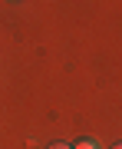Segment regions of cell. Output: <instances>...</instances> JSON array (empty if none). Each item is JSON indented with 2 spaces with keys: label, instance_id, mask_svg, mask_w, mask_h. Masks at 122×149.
<instances>
[{
  "label": "cell",
  "instance_id": "1",
  "mask_svg": "<svg viewBox=\"0 0 122 149\" xmlns=\"http://www.w3.org/2000/svg\"><path fill=\"white\" fill-rule=\"evenodd\" d=\"M73 149H99V143H92V139H83V143H76Z\"/></svg>",
  "mask_w": 122,
  "mask_h": 149
},
{
  "label": "cell",
  "instance_id": "2",
  "mask_svg": "<svg viewBox=\"0 0 122 149\" xmlns=\"http://www.w3.org/2000/svg\"><path fill=\"white\" fill-rule=\"evenodd\" d=\"M50 149H73V146H66V143H53Z\"/></svg>",
  "mask_w": 122,
  "mask_h": 149
},
{
  "label": "cell",
  "instance_id": "3",
  "mask_svg": "<svg viewBox=\"0 0 122 149\" xmlns=\"http://www.w3.org/2000/svg\"><path fill=\"white\" fill-rule=\"evenodd\" d=\"M112 149H122V143H116V146H112Z\"/></svg>",
  "mask_w": 122,
  "mask_h": 149
}]
</instances>
